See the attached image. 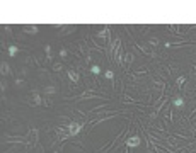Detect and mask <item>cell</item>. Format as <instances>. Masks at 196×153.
Here are the masks:
<instances>
[{
    "label": "cell",
    "instance_id": "cell-1",
    "mask_svg": "<svg viewBox=\"0 0 196 153\" xmlns=\"http://www.w3.org/2000/svg\"><path fill=\"white\" fill-rule=\"evenodd\" d=\"M111 51H113V58H114V61L116 63H123V48H121V41H119V37H116L114 39V43H113V46H111Z\"/></svg>",
    "mask_w": 196,
    "mask_h": 153
},
{
    "label": "cell",
    "instance_id": "cell-2",
    "mask_svg": "<svg viewBox=\"0 0 196 153\" xmlns=\"http://www.w3.org/2000/svg\"><path fill=\"white\" fill-rule=\"evenodd\" d=\"M38 136H39V131L36 129V128H32V129H29L27 131V135L24 136V140H26V146L27 148H34V146H38Z\"/></svg>",
    "mask_w": 196,
    "mask_h": 153
},
{
    "label": "cell",
    "instance_id": "cell-3",
    "mask_svg": "<svg viewBox=\"0 0 196 153\" xmlns=\"http://www.w3.org/2000/svg\"><path fill=\"white\" fill-rule=\"evenodd\" d=\"M82 128H84V124H80V123H70L67 129H68L70 136H75V135H79L82 131Z\"/></svg>",
    "mask_w": 196,
    "mask_h": 153
},
{
    "label": "cell",
    "instance_id": "cell-4",
    "mask_svg": "<svg viewBox=\"0 0 196 153\" xmlns=\"http://www.w3.org/2000/svg\"><path fill=\"white\" fill-rule=\"evenodd\" d=\"M90 99H102L99 94H96V92H92V90H87V92H84L77 100H90Z\"/></svg>",
    "mask_w": 196,
    "mask_h": 153
},
{
    "label": "cell",
    "instance_id": "cell-5",
    "mask_svg": "<svg viewBox=\"0 0 196 153\" xmlns=\"http://www.w3.org/2000/svg\"><path fill=\"white\" fill-rule=\"evenodd\" d=\"M140 143H142V138H140V136H131V138L125 140V146H128V148H135V146H138Z\"/></svg>",
    "mask_w": 196,
    "mask_h": 153
},
{
    "label": "cell",
    "instance_id": "cell-6",
    "mask_svg": "<svg viewBox=\"0 0 196 153\" xmlns=\"http://www.w3.org/2000/svg\"><path fill=\"white\" fill-rule=\"evenodd\" d=\"M67 75H68V78H70V82H73V85H75V83H79V80H80V75H79V72H73V70H68V72H67Z\"/></svg>",
    "mask_w": 196,
    "mask_h": 153
},
{
    "label": "cell",
    "instance_id": "cell-7",
    "mask_svg": "<svg viewBox=\"0 0 196 153\" xmlns=\"http://www.w3.org/2000/svg\"><path fill=\"white\" fill-rule=\"evenodd\" d=\"M0 73H2L3 77H7V75H10V66H9V63H5V61H2V65H0Z\"/></svg>",
    "mask_w": 196,
    "mask_h": 153
},
{
    "label": "cell",
    "instance_id": "cell-8",
    "mask_svg": "<svg viewBox=\"0 0 196 153\" xmlns=\"http://www.w3.org/2000/svg\"><path fill=\"white\" fill-rule=\"evenodd\" d=\"M137 46H138V48H140V49H142L145 55H148V56H154V51H150V48H148L147 44H137Z\"/></svg>",
    "mask_w": 196,
    "mask_h": 153
},
{
    "label": "cell",
    "instance_id": "cell-9",
    "mask_svg": "<svg viewBox=\"0 0 196 153\" xmlns=\"http://www.w3.org/2000/svg\"><path fill=\"white\" fill-rule=\"evenodd\" d=\"M24 29L27 34H38V26H26Z\"/></svg>",
    "mask_w": 196,
    "mask_h": 153
},
{
    "label": "cell",
    "instance_id": "cell-10",
    "mask_svg": "<svg viewBox=\"0 0 196 153\" xmlns=\"http://www.w3.org/2000/svg\"><path fill=\"white\" fill-rule=\"evenodd\" d=\"M41 102H43V99H41V95H39L38 92H34V95H32V104H34V106H39Z\"/></svg>",
    "mask_w": 196,
    "mask_h": 153
},
{
    "label": "cell",
    "instance_id": "cell-11",
    "mask_svg": "<svg viewBox=\"0 0 196 153\" xmlns=\"http://www.w3.org/2000/svg\"><path fill=\"white\" fill-rule=\"evenodd\" d=\"M97 36H99V37H108V36H109V29H108V27H102L101 31H97Z\"/></svg>",
    "mask_w": 196,
    "mask_h": 153
},
{
    "label": "cell",
    "instance_id": "cell-12",
    "mask_svg": "<svg viewBox=\"0 0 196 153\" xmlns=\"http://www.w3.org/2000/svg\"><path fill=\"white\" fill-rule=\"evenodd\" d=\"M17 51H19V48H17L15 44H10V46H9V56H15Z\"/></svg>",
    "mask_w": 196,
    "mask_h": 153
},
{
    "label": "cell",
    "instance_id": "cell-13",
    "mask_svg": "<svg viewBox=\"0 0 196 153\" xmlns=\"http://www.w3.org/2000/svg\"><path fill=\"white\" fill-rule=\"evenodd\" d=\"M125 63H126V65H131V63H133V55H131V53H126V55H125Z\"/></svg>",
    "mask_w": 196,
    "mask_h": 153
},
{
    "label": "cell",
    "instance_id": "cell-14",
    "mask_svg": "<svg viewBox=\"0 0 196 153\" xmlns=\"http://www.w3.org/2000/svg\"><path fill=\"white\" fill-rule=\"evenodd\" d=\"M174 106H176V107H183V106H184V99L176 97V99H174Z\"/></svg>",
    "mask_w": 196,
    "mask_h": 153
},
{
    "label": "cell",
    "instance_id": "cell-15",
    "mask_svg": "<svg viewBox=\"0 0 196 153\" xmlns=\"http://www.w3.org/2000/svg\"><path fill=\"white\" fill-rule=\"evenodd\" d=\"M44 53H46V60H51V46L49 44L44 46Z\"/></svg>",
    "mask_w": 196,
    "mask_h": 153
},
{
    "label": "cell",
    "instance_id": "cell-16",
    "mask_svg": "<svg viewBox=\"0 0 196 153\" xmlns=\"http://www.w3.org/2000/svg\"><path fill=\"white\" fill-rule=\"evenodd\" d=\"M157 44H159V39H157V37H150V39H148V46H154V48H155Z\"/></svg>",
    "mask_w": 196,
    "mask_h": 153
},
{
    "label": "cell",
    "instance_id": "cell-17",
    "mask_svg": "<svg viewBox=\"0 0 196 153\" xmlns=\"http://www.w3.org/2000/svg\"><path fill=\"white\" fill-rule=\"evenodd\" d=\"M104 77H106V78H109V80H113V78H114V72H113V70H106Z\"/></svg>",
    "mask_w": 196,
    "mask_h": 153
},
{
    "label": "cell",
    "instance_id": "cell-18",
    "mask_svg": "<svg viewBox=\"0 0 196 153\" xmlns=\"http://www.w3.org/2000/svg\"><path fill=\"white\" fill-rule=\"evenodd\" d=\"M184 82H186V77H184V75H183V77H179V78L176 80V83H178V87H183V83H184Z\"/></svg>",
    "mask_w": 196,
    "mask_h": 153
},
{
    "label": "cell",
    "instance_id": "cell-19",
    "mask_svg": "<svg viewBox=\"0 0 196 153\" xmlns=\"http://www.w3.org/2000/svg\"><path fill=\"white\" fill-rule=\"evenodd\" d=\"M53 70H55V72H61V70H63V65H61V63H55V65H53Z\"/></svg>",
    "mask_w": 196,
    "mask_h": 153
},
{
    "label": "cell",
    "instance_id": "cell-20",
    "mask_svg": "<svg viewBox=\"0 0 196 153\" xmlns=\"http://www.w3.org/2000/svg\"><path fill=\"white\" fill-rule=\"evenodd\" d=\"M44 92H46V94H55V92H56V89H55L53 85H49V87H46V89H44Z\"/></svg>",
    "mask_w": 196,
    "mask_h": 153
},
{
    "label": "cell",
    "instance_id": "cell-21",
    "mask_svg": "<svg viewBox=\"0 0 196 153\" xmlns=\"http://www.w3.org/2000/svg\"><path fill=\"white\" fill-rule=\"evenodd\" d=\"M92 73H94V75H99V73H101V68H99L97 65H94V66H92Z\"/></svg>",
    "mask_w": 196,
    "mask_h": 153
},
{
    "label": "cell",
    "instance_id": "cell-22",
    "mask_svg": "<svg viewBox=\"0 0 196 153\" xmlns=\"http://www.w3.org/2000/svg\"><path fill=\"white\" fill-rule=\"evenodd\" d=\"M60 56H61V58H65V56H67V49H65V48H63V49H60Z\"/></svg>",
    "mask_w": 196,
    "mask_h": 153
},
{
    "label": "cell",
    "instance_id": "cell-23",
    "mask_svg": "<svg viewBox=\"0 0 196 153\" xmlns=\"http://www.w3.org/2000/svg\"><path fill=\"white\" fill-rule=\"evenodd\" d=\"M15 83H17L19 87H22V85H24V80H19V78H17V80H15Z\"/></svg>",
    "mask_w": 196,
    "mask_h": 153
},
{
    "label": "cell",
    "instance_id": "cell-24",
    "mask_svg": "<svg viewBox=\"0 0 196 153\" xmlns=\"http://www.w3.org/2000/svg\"><path fill=\"white\" fill-rule=\"evenodd\" d=\"M193 116H196V109H195V111H193Z\"/></svg>",
    "mask_w": 196,
    "mask_h": 153
},
{
    "label": "cell",
    "instance_id": "cell-25",
    "mask_svg": "<svg viewBox=\"0 0 196 153\" xmlns=\"http://www.w3.org/2000/svg\"><path fill=\"white\" fill-rule=\"evenodd\" d=\"M53 153H60V152H53Z\"/></svg>",
    "mask_w": 196,
    "mask_h": 153
}]
</instances>
